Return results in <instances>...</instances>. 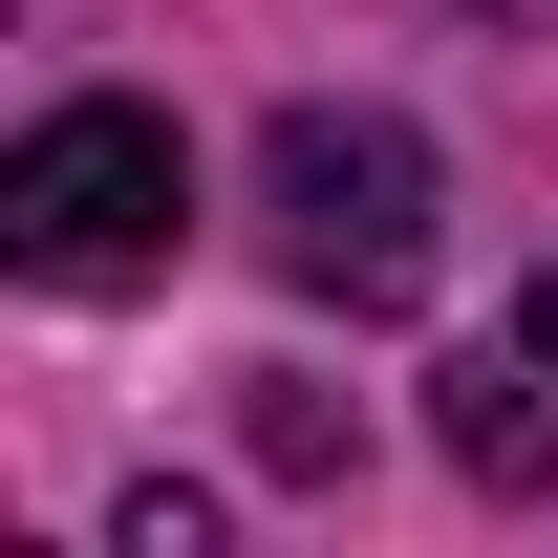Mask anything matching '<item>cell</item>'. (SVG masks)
I'll return each mask as SVG.
<instances>
[{
  "label": "cell",
  "instance_id": "2",
  "mask_svg": "<svg viewBox=\"0 0 558 558\" xmlns=\"http://www.w3.org/2000/svg\"><path fill=\"white\" fill-rule=\"evenodd\" d=\"M172 215H194V150L150 130V108H44L22 172H0V258L65 279V301H108V279L172 258Z\"/></svg>",
  "mask_w": 558,
  "mask_h": 558
},
{
  "label": "cell",
  "instance_id": "3",
  "mask_svg": "<svg viewBox=\"0 0 558 558\" xmlns=\"http://www.w3.org/2000/svg\"><path fill=\"white\" fill-rule=\"evenodd\" d=\"M537 387H558V365H537ZM537 387H515V365H451V473H473V494H537L558 473V409H537Z\"/></svg>",
  "mask_w": 558,
  "mask_h": 558
},
{
  "label": "cell",
  "instance_id": "4",
  "mask_svg": "<svg viewBox=\"0 0 558 558\" xmlns=\"http://www.w3.org/2000/svg\"><path fill=\"white\" fill-rule=\"evenodd\" d=\"M537 365H558V279H537Z\"/></svg>",
  "mask_w": 558,
  "mask_h": 558
},
{
  "label": "cell",
  "instance_id": "1",
  "mask_svg": "<svg viewBox=\"0 0 558 558\" xmlns=\"http://www.w3.org/2000/svg\"><path fill=\"white\" fill-rule=\"evenodd\" d=\"M258 215H279V279L301 301H429V150L387 130V108H279L258 150Z\"/></svg>",
  "mask_w": 558,
  "mask_h": 558
}]
</instances>
